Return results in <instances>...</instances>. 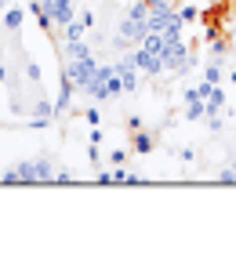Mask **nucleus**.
Here are the masks:
<instances>
[{"instance_id":"39448f33","label":"nucleus","mask_w":236,"mask_h":254,"mask_svg":"<svg viewBox=\"0 0 236 254\" xmlns=\"http://www.w3.org/2000/svg\"><path fill=\"white\" fill-rule=\"evenodd\" d=\"M153 149H157V134H153V131H135V138H131V153L146 156V153H153Z\"/></svg>"},{"instance_id":"1a4fd4ad","label":"nucleus","mask_w":236,"mask_h":254,"mask_svg":"<svg viewBox=\"0 0 236 254\" xmlns=\"http://www.w3.org/2000/svg\"><path fill=\"white\" fill-rule=\"evenodd\" d=\"M178 18H182V22H196V18H200V11H196L193 4H185V7H178Z\"/></svg>"},{"instance_id":"9b49d317","label":"nucleus","mask_w":236,"mask_h":254,"mask_svg":"<svg viewBox=\"0 0 236 254\" xmlns=\"http://www.w3.org/2000/svg\"><path fill=\"white\" fill-rule=\"evenodd\" d=\"M222 182H236V160H233V164H226V167H222V175H218Z\"/></svg>"},{"instance_id":"f8f14e48","label":"nucleus","mask_w":236,"mask_h":254,"mask_svg":"<svg viewBox=\"0 0 236 254\" xmlns=\"http://www.w3.org/2000/svg\"><path fill=\"white\" fill-rule=\"evenodd\" d=\"M127 131H142V117H138V113L127 117Z\"/></svg>"},{"instance_id":"4468645a","label":"nucleus","mask_w":236,"mask_h":254,"mask_svg":"<svg viewBox=\"0 0 236 254\" xmlns=\"http://www.w3.org/2000/svg\"><path fill=\"white\" fill-rule=\"evenodd\" d=\"M229 84H233V87H236V69H233V73H229Z\"/></svg>"},{"instance_id":"20e7f679","label":"nucleus","mask_w":236,"mask_h":254,"mask_svg":"<svg viewBox=\"0 0 236 254\" xmlns=\"http://www.w3.org/2000/svg\"><path fill=\"white\" fill-rule=\"evenodd\" d=\"M226 102H229V95H226V87H211L207 91V98H204V106H207V117L211 113H226Z\"/></svg>"},{"instance_id":"f257e3e1","label":"nucleus","mask_w":236,"mask_h":254,"mask_svg":"<svg viewBox=\"0 0 236 254\" xmlns=\"http://www.w3.org/2000/svg\"><path fill=\"white\" fill-rule=\"evenodd\" d=\"M55 175L66 178V171L55 167V160H47V156H33V160H22V164L11 167L4 175V182H44V178H55Z\"/></svg>"},{"instance_id":"2eb2a0df","label":"nucleus","mask_w":236,"mask_h":254,"mask_svg":"<svg viewBox=\"0 0 236 254\" xmlns=\"http://www.w3.org/2000/svg\"><path fill=\"white\" fill-rule=\"evenodd\" d=\"M7 4H11V0H0V11H4V7H7Z\"/></svg>"},{"instance_id":"f03ea898","label":"nucleus","mask_w":236,"mask_h":254,"mask_svg":"<svg viewBox=\"0 0 236 254\" xmlns=\"http://www.w3.org/2000/svg\"><path fill=\"white\" fill-rule=\"evenodd\" d=\"M37 4H40L44 15L51 18V26H58V29H62L66 22H73V15H77L73 0H37Z\"/></svg>"},{"instance_id":"ddd939ff","label":"nucleus","mask_w":236,"mask_h":254,"mask_svg":"<svg viewBox=\"0 0 236 254\" xmlns=\"http://www.w3.org/2000/svg\"><path fill=\"white\" fill-rule=\"evenodd\" d=\"M98 120H102V117H98V109H87V124H91V127H98Z\"/></svg>"},{"instance_id":"0eeeda50","label":"nucleus","mask_w":236,"mask_h":254,"mask_svg":"<svg viewBox=\"0 0 236 254\" xmlns=\"http://www.w3.org/2000/svg\"><path fill=\"white\" fill-rule=\"evenodd\" d=\"M200 80H207V84H222V62H207Z\"/></svg>"},{"instance_id":"9d476101","label":"nucleus","mask_w":236,"mask_h":254,"mask_svg":"<svg viewBox=\"0 0 236 254\" xmlns=\"http://www.w3.org/2000/svg\"><path fill=\"white\" fill-rule=\"evenodd\" d=\"M124 160H127V149H116V145H113V149H109V164H113V167H120Z\"/></svg>"},{"instance_id":"7ed1b4c3","label":"nucleus","mask_w":236,"mask_h":254,"mask_svg":"<svg viewBox=\"0 0 236 254\" xmlns=\"http://www.w3.org/2000/svg\"><path fill=\"white\" fill-rule=\"evenodd\" d=\"M131 62L138 65V73H146V76H157V73H163L160 55H157V51H149V48H142V44H138V51L131 55Z\"/></svg>"},{"instance_id":"423d86ee","label":"nucleus","mask_w":236,"mask_h":254,"mask_svg":"<svg viewBox=\"0 0 236 254\" xmlns=\"http://www.w3.org/2000/svg\"><path fill=\"white\" fill-rule=\"evenodd\" d=\"M0 22H4V29L7 33H18L22 26H26V11H22V7H4V18H0Z\"/></svg>"},{"instance_id":"6e6552de","label":"nucleus","mask_w":236,"mask_h":254,"mask_svg":"<svg viewBox=\"0 0 236 254\" xmlns=\"http://www.w3.org/2000/svg\"><path fill=\"white\" fill-rule=\"evenodd\" d=\"M26 76L33 80V84H40V80H44V73H40V65H37V59H26Z\"/></svg>"}]
</instances>
